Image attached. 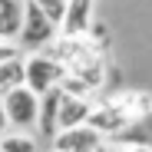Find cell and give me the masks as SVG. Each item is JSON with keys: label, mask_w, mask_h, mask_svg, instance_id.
<instances>
[{"label": "cell", "mask_w": 152, "mask_h": 152, "mask_svg": "<svg viewBox=\"0 0 152 152\" xmlns=\"http://www.w3.org/2000/svg\"><path fill=\"white\" fill-rule=\"evenodd\" d=\"M66 76V66L53 56L46 53V50H33V53H27V86L37 89L40 96L46 89L60 86V80Z\"/></svg>", "instance_id": "obj_3"}, {"label": "cell", "mask_w": 152, "mask_h": 152, "mask_svg": "<svg viewBox=\"0 0 152 152\" xmlns=\"http://www.w3.org/2000/svg\"><path fill=\"white\" fill-rule=\"evenodd\" d=\"M109 145H113V152H152V145H145V142H126L119 136H113Z\"/></svg>", "instance_id": "obj_14"}, {"label": "cell", "mask_w": 152, "mask_h": 152, "mask_svg": "<svg viewBox=\"0 0 152 152\" xmlns=\"http://www.w3.org/2000/svg\"><path fill=\"white\" fill-rule=\"evenodd\" d=\"M53 152H60V149H53Z\"/></svg>", "instance_id": "obj_19"}, {"label": "cell", "mask_w": 152, "mask_h": 152, "mask_svg": "<svg viewBox=\"0 0 152 152\" xmlns=\"http://www.w3.org/2000/svg\"><path fill=\"white\" fill-rule=\"evenodd\" d=\"M99 152H113V145H109V139H106L103 145H99Z\"/></svg>", "instance_id": "obj_18"}, {"label": "cell", "mask_w": 152, "mask_h": 152, "mask_svg": "<svg viewBox=\"0 0 152 152\" xmlns=\"http://www.w3.org/2000/svg\"><path fill=\"white\" fill-rule=\"evenodd\" d=\"M60 37V23L50 17L40 4H33V0H27L23 4V23H20V46L27 50V53H33V50H46L50 43H53Z\"/></svg>", "instance_id": "obj_1"}, {"label": "cell", "mask_w": 152, "mask_h": 152, "mask_svg": "<svg viewBox=\"0 0 152 152\" xmlns=\"http://www.w3.org/2000/svg\"><path fill=\"white\" fill-rule=\"evenodd\" d=\"M113 106H119V113L129 119V122H142L152 116V93L142 89V86H126V89H116L106 96Z\"/></svg>", "instance_id": "obj_5"}, {"label": "cell", "mask_w": 152, "mask_h": 152, "mask_svg": "<svg viewBox=\"0 0 152 152\" xmlns=\"http://www.w3.org/2000/svg\"><path fill=\"white\" fill-rule=\"evenodd\" d=\"M10 129V119H7V106H4V93H0V136Z\"/></svg>", "instance_id": "obj_17"}, {"label": "cell", "mask_w": 152, "mask_h": 152, "mask_svg": "<svg viewBox=\"0 0 152 152\" xmlns=\"http://www.w3.org/2000/svg\"><path fill=\"white\" fill-rule=\"evenodd\" d=\"M63 66H66V73H69V76L83 80L93 93H99V89H103V83H106V60H103V46H93V50H86V53L73 56L69 63H63Z\"/></svg>", "instance_id": "obj_4"}, {"label": "cell", "mask_w": 152, "mask_h": 152, "mask_svg": "<svg viewBox=\"0 0 152 152\" xmlns=\"http://www.w3.org/2000/svg\"><path fill=\"white\" fill-rule=\"evenodd\" d=\"M4 106H7L10 129H23V132L37 129V122H40V93L37 89L23 83V86L4 93Z\"/></svg>", "instance_id": "obj_2"}, {"label": "cell", "mask_w": 152, "mask_h": 152, "mask_svg": "<svg viewBox=\"0 0 152 152\" xmlns=\"http://www.w3.org/2000/svg\"><path fill=\"white\" fill-rule=\"evenodd\" d=\"M0 152H37V139L23 129H13V132H4L0 136Z\"/></svg>", "instance_id": "obj_13"}, {"label": "cell", "mask_w": 152, "mask_h": 152, "mask_svg": "<svg viewBox=\"0 0 152 152\" xmlns=\"http://www.w3.org/2000/svg\"><path fill=\"white\" fill-rule=\"evenodd\" d=\"M33 4H40L50 17L60 23V20H63V13H66V4H69V0H33Z\"/></svg>", "instance_id": "obj_15"}, {"label": "cell", "mask_w": 152, "mask_h": 152, "mask_svg": "<svg viewBox=\"0 0 152 152\" xmlns=\"http://www.w3.org/2000/svg\"><path fill=\"white\" fill-rule=\"evenodd\" d=\"M93 30V0H69L66 13L60 20V33L66 37H83Z\"/></svg>", "instance_id": "obj_8"}, {"label": "cell", "mask_w": 152, "mask_h": 152, "mask_svg": "<svg viewBox=\"0 0 152 152\" xmlns=\"http://www.w3.org/2000/svg\"><path fill=\"white\" fill-rule=\"evenodd\" d=\"M89 126L93 129H99L106 139H113V136H122L126 129H129V119H126L122 113H119V106H113L109 99H99V103H93V113H89Z\"/></svg>", "instance_id": "obj_7"}, {"label": "cell", "mask_w": 152, "mask_h": 152, "mask_svg": "<svg viewBox=\"0 0 152 152\" xmlns=\"http://www.w3.org/2000/svg\"><path fill=\"white\" fill-rule=\"evenodd\" d=\"M60 99H63V89H60V86L46 89V93L40 96V122H37V129H40V136L50 139V142H53V136H56V129H60Z\"/></svg>", "instance_id": "obj_9"}, {"label": "cell", "mask_w": 152, "mask_h": 152, "mask_svg": "<svg viewBox=\"0 0 152 152\" xmlns=\"http://www.w3.org/2000/svg\"><path fill=\"white\" fill-rule=\"evenodd\" d=\"M27 0H0V40H17Z\"/></svg>", "instance_id": "obj_11"}, {"label": "cell", "mask_w": 152, "mask_h": 152, "mask_svg": "<svg viewBox=\"0 0 152 152\" xmlns=\"http://www.w3.org/2000/svg\"><path fill=\"white\" fill-rule=\"evenodd\" d=\"M103 142H106V136L93 129L89 122L73 126V129H60L53 136V149H60V152H99Z\"/></svg>", "instance_id": "obj_6"}, {"label": "cell", "mask_w": 152, "mask_h": 152, "mask_svg": "<svg viewBox=\"0 0 152 152\" xmlns=\"http://www.w3.org/2000/svg\"><path fill=\"white\" fill-rule=\"evenodd\" d=\"M13 56H23L20 40H0V63H4V60H13Z\"/></svg>", "instance_id": "obj_16"}, {"label": "cell", "mask_w": 152, "mask_h": 152, "mask_svg": "<svg viewBox=\"0 0 152 152\" xmlns=\"http://www.w3.org/2000/svg\"><path fill=\"white\" fill-rule=\"evenodd\" d=\"M89 113H93L89 96L63 93V99H60V129H73V126L89 122ZM60 129H56V132H60Z\"/></svg>", "instance_id": "obj_10"}, {"label": "cell", "mask_w": 152, "mask_h": 152, "mask_svg": "<svg viewBox=\"0 0 152 152\" xmlns=\"http://www.w3.org/2000/svg\"><path fill=\"white\" fill-rule=\"evenodd\" d=\"M27 83V53L0 63V93H10Z\"/></svg>", "instance_id": "obj_12"}]
</instances>
